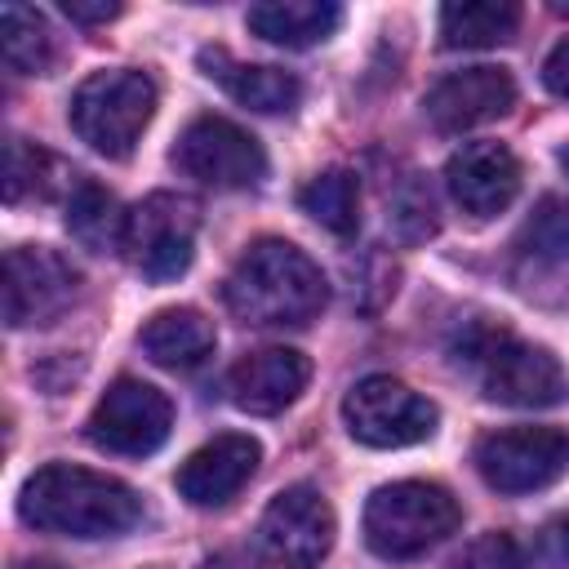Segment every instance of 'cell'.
Returning <instances> with one entry per match:
<instances>
[{
	"label": "cell",
	"mask_w": 569,
	"mask_h": 569,
	"mask_svg": "<svg viewBox=\"0 0 569 569\" xmlns=\"http://www.w3.org/2000/svg\"><path fill=\"white\" fill-rule=\"evenodd\" d=\"M18 516L44 533L116 538L142 520V498L116 476L76 462H49L22 485Z\"/></svg>",
	"instance_id": "1"
},
{
	"label": "cell",
	"mask_w": 569,
	"mask_h": 569,
	"mask_svg": "<svg viewBox=\"0 0 569 569\" xmlns=\"http://www.w3.org/2000/svg\"><path fill=\"white\" fill-rule=\"evenodd\" d=\"M222 298L236 320L280 329V325H307L311 316H320V307L329 302V284L298 244L253 240L236 258L222 284Z\"/></svg>",
	"instance_id": "2"
},
{
	"label": "cell",
	"mask_w": 569,
	"mask_h": 569,
	"mask_svg": "<svg viewBox=\"0 0 569 569\" xmlns=\"http://www.w3.org/2000/svg\"><path fill=\"white\" fill-rule=\"evenodd\" d=\"M453 360L471 373L480 396L493 405L551 409L569 396V378L560 360L493 320H471L453 342Z\"/></svg>",
	"instance_id": "3"
},
{
	"label": "cell",
	"mask_w": 569,
	"mask_h": 569,
	"mask_svg": "<svg viewBox=\"0 0 569 569\" xmlns=\"http://www.w3.org/2000/svg\"><path fill=\"white\" fill-rule=\"evenodd\" d=\"M462 511L445 485L431 480H396L373 489L365 502V542L382 560H413L445 542L458 529Z\"/></svg>",
	"instance_id": "4"
},
{
	"label": "cell",
	"mask_w": 569,
	"mask_h": 569,
	"mask_svg": "<svg viewBox=\"0 0 569 569\" xmlns=\"http://www.w3.org/2000/svg\"><path fill=\"white\" fill-rule=\"evenodd\" d=\"M156 111V84L147 71L111 67L93 71L71 93V129L107 160H124Z\"/></svg>",
	"instance_id": "5"
},
{
	"label": "cell",
	"mask_w": 569,
	"mask_h": 569,
	"mask_svg": "<svg viewBox=\"0 0 569 569\" xmlns=\"http://www.w3.org/2000/svg\"><path fill=\"white\" fill-rule=\"evenodd\" d=\"M342 422L347 431L369 445V449H405L418 445L436 431L440 413L427 396H418L413 387H405L400 378L387 373H369L360 378L347 400H342Z\"/></svg>",
	"instance_id": "6"
},
{
	"label": "cell",
	"mask_w": 569,
	"mask_h": 569,
	"mask_svg": "<svg viewBox=\"0 0 569 569\" xmlns=\"http://www.w3.org/2000/svg\"><path fill=\"white\" fill-rule=\"evenodd\" d=\"M196 200L178 191H156L142 204L129 209L124 222V258L147 276V280H178L191 267L196 253Z\"/></svg>",
	"instance_id": "7"
},
{
	"label": "cell",
	"mask_w": 569,
	"mask_h": 569,
	"mask_svg": "<svg viewBox=\"0 0 569 569\" xmlns=\"http://www.w3.org/2000/svg\"><path fill=\"white\" fill-rule=\"evenodd\" d=\"M169 427H173V405L164 391H156L142 378H116L102 391V400L93 405L84 436H89V445H98L107 453L142 458L169 440Z\"/></svg>",
	"instance_id": "8"
},
{
	"label": "cell",
	"mask_w": 569,
	"mask_h": 569,
	"mask_svg": "<svg viewBox=\"0 0 569 569\" xmlns=\"http://www.w3.org/2000/svg\"><path fill=\"white\" fill-rule=\"evenodd\" d=\"M569 467V436L556 427H502L476 440V471L498 493H533Z\"/></svg>",
	"instance_id": "9"
},
{
	"label": "cell",
	"mask_w": 569,
	"mask_h": 569,
	"mask_svg": "<svg viewBox=\"0 0 569 569\" xmlns=\"http://www.w3.org/2000/svg\"><path fill=\"white\" fill-rule=\"evenodd\" d=\"M173 164L187 178L218 187V191L258 187L267 178V156H262L258 138L249 129H240L236 120H222V116L191 120L173 147Z\"/></svg>",
	"instance_id": "10"
},
{
	"label": "cell",
	"mask_w": 569,
	"mask_h": 569,
	"mask_svg": "<svg viewBox=\"0 0 569 569\" xmlns=\"http://www.w3.org/2000/svg\"><path fill=\"white\" fill-rule=\"evenodd\" d=\"M76 298H80V271L58 249L18 244L4 253V320H9V329L49 325Z\"/></svg>",
	"instance_id": "11"
},
{
	"label": "cell",
	"mask_w": 569,
	"mask_h": 569,
	"mask_svg": "<svg viewBox=\"0 0 569 569\" xmlns=\"http://www.w3.org/2000/svg\"><path fill=\"white\" fill-rule=\"evenodd\" d=\"M262 551L284 569H316L333 547V507L320 489L293 485L271 498L258 525Z\"/></svg>",
	"instance_id": "12"
},
{
	"label": "cell",
	"mask_w": 569,
	"mask_h": 569,
	"mask_svg": "<svg viewBox=\"0 0 569 569\" xmlns=\"http://www.w3.org/2000/svg\"><path fill=\"white\" fill-rule=\"evenodd\" d=\"M427 120L445 133H462L476 129L485 120H498L516 107V80L502 67H467L445 76L431 93H427Z\"/></svg>",
	"instance_id": "13"
},
{
	"label": "cell",
	"mask_w": 569,
	"mask_h": 569,
	"mask_svg": "<svg viewBox=\"0 0 569 569\" xmlns=\"http://www.w3.org/2000/svg\"><path fill=\"white\" fill-rule=\"evenodd\" d=\"M445 182H449V196L462 204V213L493 218L520 191V160L502 142H467L449 156Z\"/></svg>",
	"instance_id": "14"
},
{
	"label": "cell",
	"mask_w": 569,
	"mask_h": 569,
	"mask_svg": "<svg viewBox=\"0 0 569 569\" xmlns=\"http://www.w3.org/2000/svg\"><path fill=\"white\" fill-rule=\"evenodd\" d=\"M311 378V360L293 347H262V351H249L240 356L231 369H227V400L244 413H280L284 405H293L302 396Z\"/></svg>",
	"instance_id": "15"
},
{
	"label": "cell",
	"mask_w": 569,
	"mask_h": 569,
	"mask_svg": "<svg viewBox=\"0 0 569 569\" xmlns=\"http://www.w3.org/2000/svg\"><path fill=\"white\" fill-rule=\"evenodd\" d=\"M258 458H262V449L253 436H240V431L213 436L178 467V493L191 507H227L253 480Z\"/></svg>",
	"instance_id": "16"
},
{
	"label": "cell",
	"mask_w": 569,
	"mask_h": 569,
	"mask_svg": "<svg viewBox=\"0 0 569 569\" xmlns=\"http://www.w3.org/2000/svg\"><path fill=\"white\" fill-rule=\"evenodd\" d=\"M200 71L213 80V84H222L240 107H253V111H267V116H276V111H293L298 107V98H302V84H298V76L293 71H280V67H262V62H240V58H231L227 49H200Z\"/></svg>",
	"instance_id": "17"
},
{
	"label": "cell",
	"mask_w": 569,
	"mask_h": 569,
	"mask_svg": "<svg viewBox=\"0 0 569 569\" xmlns=\"http://www.w3.org/2000/svg\"><path fill=\"white\" fill-rule=\"evenodd\" d=\"M213 325L196 311V307H169L156 311L142 329H138V347L147 351V360H156L160 369H196L213 356Z\"/></svg>",
	"instance_id": "18"
},
{
	"label": "cell",
	"mask_w": 569,
	"mask_h": 569,
	"mask_svg": "<svg viewBox=\"0 0 569 569\" xmlns=\"http://www.w3.org/2000/svg\"><path fill=\"white\" fill-rule=\"evenodd\" d=\"M338 22H342V9L329 0H267L249 9V31L284 49L320 44L338 31Z\"/></svg>",
	"instance_id": "19"
},
{
	"label": "cell",
	"mask_w": 569,
	"mask_h": 569,
	"mask_svg": "<svg viewBox=\"0 0 569 569\" xmlns=\"http://www.w3.org/2000/svg\"><path fill=\"white\" fill-rule=\"evenodd\" d=\"M76 182H80V173H71L53 151L27 142V138H9V147H4V200L9 204L53 200L58 191L71 196Z\"/></svg>",
	"instance_id": "20"
},
{
	"label": "cell",
	"mask_w": 569,
	"mask_h": 569,
	"mask_svg": "<svg viewBox=\"0 0 569 569\" xmlns=\"http://www.w3.org/2000/svg\"><path fill=\"white\" fill-rule=\"evenodd\" d=\"M124 222L129 213L120 209V200L93 182V178H80L67 196V231L89 249V253H111V249H124Z\"/></svg>",
	"instance_id": "21"
},
{
	"label": "cell",
	"mask_w": 569,
	"mask_h": 569,
	"mask_svg": "<svg viewBox=\"0 0 569 569\" xmlns=\"http://www.w3.org/2000/svg\"><path fill=\"white\" fill-rule=\"evenodd\" d=\"M520 27V4L511 0H467L440 9V40L449 49H489L507 44Z\"/></svg>",
	"instance_id": "22"
},
{
	"label": "cell",
	"mask_w": 569,
	"mask_h": 569,
	"mask_svg": "<svg viewBox=\"0 0 569 569\" xmlns=\"http://www.w3.org/2000/svg\"><path fill=\"white\" fill-rule=\"evenodd\" d=\"M0 44H4L9 71H18V76H44L58 62V36H53L49 18L27 4L0 9Z\"/></svg>",
	"instance_id": "23"
},
{
	"label": "cell",
	"mask_w": 569,
	"mask_h": 569,
	"mask_svg": "<svg viewBox=\"0 0 569 569\" xmlns=\"http://www.w3.org/2000/svg\"><path fill=\"white\" fill-rule=\"evenodd\" d=\"M298 204H302V213H311L325 231H333V236H356V227H360V182H356V173L351 169H325V173H316L302 191H298Z\"/></svg>",
	"instance_id": "24"
},
{
	"label": "cell",
	"mask_w": 569,
	"mask_h": 569,
	"mask_svg": "<svg viewBox=\"0 0 569 569\" xmlns=\"http://www.w3.org/2000/svg\"><path fill=\"white\" fill-rule=\"evenodd\" d=\"M516 249L538 262H569V200L565 196H542L533 213L520 227Z\"/></svg>",
	"instance_id": "25"
},
{
	"label": "cell",
	"mask_w": 569,
	"mask_h": 569,
	"mask_svg": "<svg viewBox=\"0 0 569 569\" xmlns=\"http://www.w3.org/2000/svg\"><path fill=\"white\" fill-rule=\"evenodd\" d=\"M387 227L405 240V244H418L436 231V200L431 191L418 182V173L400 178L396 191L387 196Z\"/></svg>",
	"instance_id": "26"
},
{
	"label": "cell",
	"mask_w": 569,
	"mask_h": 569,
	"mask_svg": "<svg viewBox=\"0 0 569 569\" xmlns=\"http://www.w3.org/2000/svg\"><path fill=\"white\" fill-rule=\"evenodd\" d=\"M445 569H525V551L511 533H480Z\"/></svg>",
	"instance_id": "27"
},
{
	"label": "cell",
	"mask_w": 569,
	"mask_h": 569,
	"mask_svg": "<svg viewBox=\"0 0 569 569\" xmlns=\"http://www.w3.org/2000/svg\"><path fill=\"white\" fill-rule=\"evenodd\" d=\"M542 84H547L556 98L569 102V40H560V44L547 53V62H542Z\"/></svg>",
	"instance_id": "28"
},
{
	"label": "cell",
	"mask_w": 569,
	"mask_h": 569,
	"mask_svg": "<svg viewBox=\"0 0 569 569\" xmlns=\"http://www.w3.org/2000/svg\"><path fill=\"white\" fill-rule=\"evenodd\" d=\"M62 13L71 22H111L120 13V0H62Z\"/></svg>",
	"instance_id": "29"
},
{
	"label": "cell",
	"mask_w": 569,
	"mask_h": 569,
	"mask_svg": "<svg viewBox=\"0 0 569 569\" xmlns=\"http://www.w3.org/2000/svg\"><path fill=\"white\" fill-rule=\"evenodd\" d=\"M542 547H547V556L556 565H569V516H560V520H551L542 529Z\"/></svg>",
	"instance_id": "30"
},
{
	"label": "cell",
	"mask_w": 569,
	"mask_h": 569,
	"mask_svg": "<svg viewBox=\"0 0 569 569\" xmlns=\"http://www.w3.org/2000/svg\"><path fill=\"white\" fill-rule=\"evenodd\" d=\"M204 569H240V565H231V560H209Z\"/></svg>",
	"instance_id": "31"
},
{
	"label": "cell",
	"mask_w": 569,
	"mask_h": 569,
	"mask_svg": "<svg viewBox=\"0 0 569 569\" xmlns=\"http://www.w3.org/2000/svg\"><path fill=\"white\" fill-rule=\"evenodd\" d=\"M18 569H58V565H44V560H27V565H18Z\"/></svg>",
	"instance_id": "32"
},
{
	"label": "cell",
	"mask_w": 569,
	"mask_h": 569,
	"mask_svg": "<svg viewBox=\"0 0 569 569\" xmlns=\"http://www.w3.org/2000/svg\"><path fill=\"white\" fill-rule=\"evenodd\" d=\"M556 160H560V169L569 173V147H560V156H556Z\"/></svg>",
	"instance_id": "33"
}]
</instances>
